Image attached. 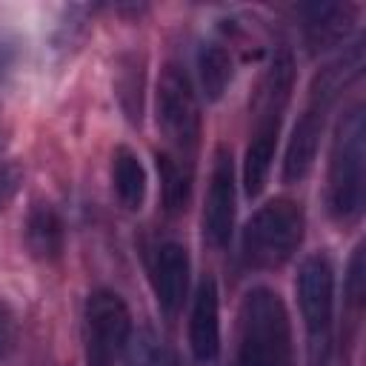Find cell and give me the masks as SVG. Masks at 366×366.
Listing matches in <instances>:
<instances>
[{"instance_id":"cell-1","label":"cell","mask_w":366,"mask_h":366,"mask_svg":"<svg viewBox=\"0 0 366 366\" xmlns=\"http://www.w3.org/2000/svg\"><path fill=\"white\" fill-rule=\"evenodd\" d=\"M292 89H295V57L286 46H280L274 49L269 66L263 69L252 97V132H249V146L243 157L246 197H257L266 189Z\"/></svg>"},{"instance_id":"cell-2","label":"cell","mask_w":366,"mask_h":366,"mask_svg":"<svg viewBox=\"0 0 366 366\" xmlns=\"http://www.w3.org/2000/svg\"><path fill=\"white\" fill-rule=\"evenodd\" d=\"M366 206V109L352 103L335 123L329 169H326V209L337 226L360 220Z\"/></svg>"},{"instance_id":"cell-3","label":"cell","mask_w":366,"mask_h":366,"mask_svg":"<svg viewBox=\"0 0 366 366\" xmlns=\"http://www.w3.org/2000/svg\"><path fill=\"white\" fill-rule=\"evenodd\" d=\"M232 366H295L292 320L283 297L269 286H252L237 306Z\"/></svg>"},{"instance_id":"cell-4","label":"cell","mask_w":366,"mask_h":366,"mask_svg":"<svg viewBox=\"0 0 366 366\" xmlns=\"http://www.w3.org/2000/svg\"><path fill=\"white\" fill-rule=\"evenodd\" d=\"M303 237V206L292 197H274L246 220L240 232V257L254 272H274L295 257Z\"/></svg>"},{"instance_id":"cell-5","label":"cell","mask_w":366,"mask_h":366,"mask_svg":"<svg viewBox=\"0 0 366 366\" xmlns=\"http://www.w3.org/2000/svg\"><path fill=\"white\" fill-rule=\"evenodd\" d=\"M312 366H329L335 343V266L326 252L303 257L295 280Z\"/></svg>"},{"instance_id":"cell-6","label":"cell","mask_w":366,"mask_h":366,"mask_svg":"<svg viewBox=\"0 0 366 366\" xmlns=\"http://www.w3.org/2000/svg\"><path fill=\"white\" fill-rule=\"evenodd\" d=\"M154 117L157 129L166 140V149L194 160L200 143V100L192 77L180 63H166L157 77L154 92Z\"/></svg>"},{"instance_id":"cell-7","label":"cell","mask_w":366,"mask_h":366,"mask_svg":"<svg viewBox=\"0 0 366 366\" xmlns=\"http://www.w3.org/2000/svg\"><path fill=\"white\" fill-rule=\"evenodd\" d=\"M132 337V312L112 289H94L83 306V349L89 366H114Z\"/></svg>"},{"instance_id":"cell-8","label":"cell","mask_w":366,"mask_h":366,"mask_svg":"<svg viewBox=\"0 0 366 366\" xmlns=\"http://www.w3.org/2000/svg\"><path fill=\"white\" fill-rule=\"evenodd\" d=\"M237 212V183H234V157L232 149L217 146L209 172V189L203 203V237L212 249H226L234 232Z\"/></svg>"},{"instance_id":"cell-9","label":"cell","mask_w":366,"mask_h":366,"mask_svg":"<svg viewBox=\"0 0 366 366\" xmlns=\"http://www.w3.org/2000/svg\"><path fill=\"white\" fill-rule=\"evenodd\" d=\"M146 269H149V283L160 312L166 317H174L183 309L189 295V274H192L189 249L177 240H160L152 246Z\"/></svg>"},{"instance_id":"cell-10","label":"cell","mask_w":366,"mask_h":366,"mask_svg":"<svg viewBox=\"0 0 366 366\" xmlns=\"http://www.w3.org/2000/svg\"><path fill=\"white\" fill-rule=\"evenodd\" d=\"M335 103L317 97L309 92L306 97V106L289 134V143H286V154H283V169H280V177L283 183H300L315 160H317V149H320V134H323V126H326V114L332 112Z\"/></svg>"},{"instance_id":"cell-11","label":"cell","mask_w":366,"mask_h":366,"mask_svg":"<svg viewBox=\"0 0 366 366\" xmlns=\"http://www.w3.org/2000/svg\"><path fill=\"white\" fill-rule=\"evenodd\" d=\"M297 11L309 54H320L346 43L360 14L355 3H306Z\"/></svg>"},{"instance_id":"cell-12","label":"cell","mask_w":366,"mask_h":366,"mask_svg":"<svg viewBox=\"0 0 366 366\" xmlns=\"http://www.w3.org/2000/svg\"><path fill=\"white\" fill-rule=\"evenodd\" d=\"M189 349L197 363H214L220 355V295L212 274L200 277L189 315Z\"/></svg>"},{"instance_id":"cell-13","label":"cell","mask_w":366,"mask_h":366,"mask_svg":"<svg viewBox=\"0 0 366 366\" xmlns=\"http://www.w3.org/2000/svg\"><path fill=\"white\" fill-rule=\"evenodd\" d=\"M23 243L40 263H54L66 249V223L49 200H31L23 220Z\"/></svg>"},{"instance_id":"cell-14","label":"cell","mask_w":366,"mask_h":366,"mask_svg":"<svg viewBox=\"0 0 366 366\" xmlns=\"http://www.w3.org/2000/svg\"><path fill=\"white\" fill-rule=\"evenodd\" d=\"M114 94L129 126H143L146 112V54L129 49L114 63Z\"/></svg>"},{"instance_id":"cell-15","label":"cell","mask_w":366,"mask_h":366,"mask_svg":"<svg viewBox=\"0 0 366 366\" xmlns=\"http://www.w3.org/2000/svg\"><path fill=\"white\" fill-rule=\"evenodd\" d=\"M157 177H160V200L166 214H183L192 200V186H194V160L174 154L169 149H160L154 154Z\"/></svg>"},{"instance_id":"cell-16","label":"cell","mask_w":366,"mask_h":366,"mask_svg":"<svg viewBox=\"0 0 366 366\" xmlns=\"http://www.w3.org/2000/svg\"><path fill=\"white\" fill-rule=\"evenodd\" d=\"M234 77V60H232V51L217 43V40H209L197 49V83H200V94L209 100V103H217L229 83Z\"/></svg>"},{"instance_id":"cell-17","label":"cell","mask_w":366,"mask_h":366,"mask_svg":"<svg viewBox=\"0 0 366 366\" xmlns=\"http://www.w3.org/2000/svg\"><path fill=\"white\" fill-rule=\"evenodd\" d=\"M146 183H149L146 169L137 152H132L129 146H117L112 152V186H114L120 206L129 212H137L146 200Z\"/></svg>"},{"instance_id":"cell-18","label":"cell","mask_w":366,"mask_h":366,"mask_svg":"<svg viewBox=\"0 0 366 366\" xmlns=\"http://www.w3.org/2000/svg\"><path fill=\"white\" fill-rule=\"evenodd\" d=\"M123 363L126 366H177V357L172 346L152 329L143 326L132 332L126 349H123Z\"/></svg>"},{"instance_id":"cell-19","label":"cell","mask_w":366,"mask_h":366,"mask_svg":"<svg viewBox=\"0 0 366 366\" xmlns=\"http://www.w3.org/2000/svg\"><path fill=\"white\" fill-rule=\"evenodd\" d=\"M94 9L92 6H66L63 9V17L57 20V29H54V51L60 54H71L77 49V43L83 40L86 29H89V14Z\"/></svg>"},{"instance_id":"cell-20","label":"cell","mask_w":366,"mask_h":366,"mask_svg":"<svg viewBox=\"0 0 366 366\" xmlns=\"http://www.w3.org/2000/svg\"><path fill=\"white\" fill-rule=\"evenodd\" d=\"M366 266H363V243L355 246L352 252V260H349V269H346V303H349V312H352V323L360 320V312H363V295H366Z\"/></svg>"},{"instance_id":"cell-21","label":"cell","mask_w":366,"mask_h":366,"mask_svg":"<svg viewBox=\"0 0 366 366\" xmlns=\"http://www.w3.org/2000/svg\"><path fill=\"white\" fill-rule=\"evenodd\" d=\"M17 340H20V323H17V312L0 300V363H6L14 349H17Z\"/></svg>"},{"instance_id":"cell-22","label":"cell","mask_w":366,"mask_h":366,"mask_svg":"<svg viewBox=\"0 0 366 366\" xmlns=\"http://www.w3.org/2000/svg\"><path fill=\"white\" fill-rule=\"evenodd\" d=\"M23 186V166L14 160H0V212L14 200Z\"/></svg>"},{"instance_id":"cell-23","label":"cell","mask_w":366,"mask_h":366,"mask_svg":"<svg viewBox=\"0 0 366 366\" xmlns=\"http://www.w3.org/2000/svg\"><path fill=\"white\" fill-rule=\"evenodd\" d=\"M17 60H20V40H17V34L9 31V29H0V86L14 71Z\"/></svg>"},{"instance_id":"cell-24","label":"cell","mask_w":366,"mask_h":366,"mask_svg":"<svg viewBox=\"0 0 366 366\" xmlns=\"http://www.w3.org/2000/svg\"><path fill=\"white\" fill-rule=\"evenodd\" d=\"M3 143H6V140H3V120H0V152H3Z\"/></svg>"}]
</instances>
